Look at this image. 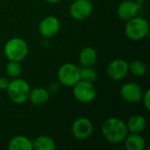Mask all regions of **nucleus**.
Instances as JSON below:
<instances>
[{
    "mask_svg": "<svg viewBox=\"0 0 150 150\" xmlns=\"http://www.w3.org/2000/svg\"><path fill=\"white\" fill-rule=\"evenodd\" d=\"M101 133L108 142L119 144L123 142L128 130L124 120L117 117H110L102 123Z\"/></svg>",
    "mask_w": 150,
    "mask_h": 150,
    "instance_id": "f257e3e1",
    "label": "nucleus"
},
{
    "mask_svg": "<svg viewBox=\"0 0 150 150\" xmlns=\"http://www.w3.org/2000/svg\"><path fill=\"white\" fill-rule=\"evenodd\" d=\"M6 93L9 99L17 105H21L28 100L31 87L23 78H12L6 88Z\"/></svg>",
    "mask_w": 150,
    "mask_h": 150,
    "instance_id": "f03ea898",
    "label": "nucleus"
},
{
    "mask_svg": "<svg viewBox=\"0 0 150 150\" xmlns=\"http://www.w3.org/2000/svg\"><path fill=\"white\" fill-rule=\"evenodd\" d=\"M27 42L20 37H12L6 41L4 47V54L9 61L22 62L28 54Z\"/></svg>",
    "mask_w": 150,
    "mask_h": 150,
    "instance_id": "7ed1b4c3",
    "label": "nucleus"
},
{
    "mask_svg": "<svg viewBox=\"0 0 150 150\" xmlns=\"http://www.w3.org/2000/svg\"><path fill=\"white\" fill-rule=\"evenodd\" d=\"M149 33V21L141 16H135L127 20L125 25V34L132 40H141Z\"/></svg>",
    "mask_w": 150,
    "mask_h": 150,
    "instance_id": "20e7f679",
    "label": "nucleus"
},
{
    "mask_svg": "<svg viewBox=\"0 0 150 150\" xmlns=\"http://www.w3.org/2000/svg\"><path fill=\"white\" fill-rule=\"evenodd\" d=\"M59 83L66 87H73L80 80L79 67L72 62L62 64L57 70Z\"/></svg>",
    "mask_w": 150,
    "mask_h": 150,
    "instance_id": "39448f33",
    "label": "nucleus"
},
{
    "mask_svg": "<svg viewBox=\"0 0 150 150\" xmlns=\"http://www.w3.org/2000/svg\"><path fill=\"white\" fill-rule=\"evenodd\" d=\"M72 88L75 98L80 103L89 104L96 98L97 91L92 83L79 80Z\"/></svg>",
    "mask_w": 150,
    "mask_h": 150,
    "instance_id": "423d86ee",
    "label": "nucleus"
},
{
    "mask_svg": "<svg viewBox=\"0 0 150 150\" xmlns=\"http://www.w3.org/2000/svg\"><path fill=\"white\" fill-rule=\"evenodd\" d=\"M93 124L91 120L86 117H79L76 119L71 126V133L74 138L83 141L91 137L93 133Z\"/></svg>",
    "mask_w": 150,
    "mask_h": 150,
    "instance_id": "0eeeda50",
    "label": "nucleus"
},
{
    "mask_svg": "<svg viewBox=\"0 0 150 150\" xmlns=\"http://www.w3.org/2000/svg\"><path fill=\"white\" fill-rule=\"evenodd\" d=\"M93 11L91 0H74L69 9V15L76 20H83L88 18Z\"/></svg>",
    "mask_w": 150,
    "mask_h": 150,
    "instance_id": "6e6552de",
    "label": "nucleus"
},
{
    "mask_svg": "<svg viewBox=\"0 0 150 150\" xmlns=\"http://www.w3.org/2000/svg\"><path fill=\"white\" fill-rule=\"evenodd\" d=\"M105 73L111 80H122L129 73L128 62L121 58L114 59L107 65L105 69Z\"/></svg>",
    "mask_w": 150,
    "mask_h": 150,
    "instance_id": "1a4fd4ad",
    "label": "nucleus"
},
{
    "mask_svg": "<svg viewBox=\"0 0 150 150\" xmlns=\"http://www.w3.org/2000/svg\"><path fill=\"white\" fill-rule=\"evenodd\" d=\"M142 87L134 82H128L124 83L120 91L121 98L129 104H135L142 100L143 95Z\"/></svg>",
    "mask_w": 150,
    "mask_h": 150,
    "instance_id": "9d476101",
    "label": "nucleus"
},
{
    "mask_svg": "<svg viewBox=\"0 0 150 150\" xmlns=\"http://www.w3.org/2000/svg\"><path fill=\"white\" fill-rule=\"evenodd\" d=\"M61 23L55 16H47L39 24L38 30L44 38H52L60 31Z\"/></svg>",
    "mask_w": 150,
    "mask_h": 150,
    "instance_id": "9b49d317",
    "label": "nucleus"
},
{
    "mask_svg": "<svg viewBox=\"0 0 150 150\" xmlns=\"http://www.w3.org/2000/svg\"><path fill=\"white\" fill-rule=\"evenodd\" d=\"M140 9V6L134 0H124L117 8V15L120 19L127 21L135 17Z\"/></svg>",
    "mask_w": 150,
    "mask_h": 150,
    "instance_id": "f8f14e48",
    "label": "nucleus"
},
{
    "mask_svg": "<svg viewBox=\"0 0 150 150\" xmlns=\"http://www.w3.org/2000/svg\"><path fill=\"white\" fill-rule=\"evenodd\" d=\"M126 149L143 150L146 149V140L141 134L128 133L123 141Z\"/></svg>",
    "mask_w": 150,
    "mask_h": 150,
    "instance_id": "ddd939ff",
    "label": "nucleus"
},
{
    "mask_svg": "<svg viewBox=\"0 0 150 150\" xmlns=\"http://www.w3.org/2000/svg\"><path fill=\"white\" fill-rule=\"evenodd\" d=\"M50 98V92L44 87H35L31 89L28 100L35 105H45Z\"/></svg>",
    "mask_w": 150,
    "mask_h": 150,
    "instance_id": "4468645a",
    "label": "nucleus"
},
{
    "mask_svg": "<svg viewBox=\"0 0 150 150\" xmlns=\"http://www.w3.org/2000/svg\"><path fill=\"white\" fill-rule=\"evenodd\" d=\"M128 133L133 134H142L147 126L146 119L141 114H133L131 115L127 121L126 122Z\"/></svg>",
    "mask_w": 150,
    "mask_h": 150,
    "instance_id": "2eb2a0df",
    "label": "nucleus"
},
{
    "mask_svg": "<svg viewBox=\"0 0 150 150\" xmlns=\"http://www.w3.org/2000/svg\"><path fill=\"white\" fill-rule=\"evenodd\" d=\"M78 60L83 67H93L98 61V53L93 47H85L80 51Z\"/></svg>",
    "mask_w": 150,
    "mask_h": 150,
    "instance_id": "dca6fc26",
    "label": "nucleus"
},
{
    "mask_svg": "<svg viewBox=\"0 0 150 150\" xmlns=\"http://www.w3.org/2000/svg\"><path fill=\"white\" fill-rule=\"evenodd\" d=\"M10 150H33L32 141L24 135H16L12 137L8 143Z\"/></svg>",
    "mask_w": 150,
    "mask_h": 150,
    "instance_id": "f3484780",
    "label": "nucleus"
},
{
    "mask_svg": "<svg viewBox=\"0 0 150 150\" xmlns=\"http://www.w3.org/2000/svg\"><path fill=\"white\" fill-rule=\"evenodd\" d=\"M33 149L35 150H55L56 144L54 141L47 135H40L32 141Z\"/></svg>",
    "mask_w": 150,
    "mask_h": 150,
    "instance_id": "a211bd4d",
    "label": "nucleus"
},
{
    "mask_svg": "<svg viewBox=\"0 0 150 150\" xmlns=\"http://www.w3.org/2000/svg\"><path fill=\"white\" fill-rule=\"evenodd\" d=\"M129 71L135 76H143L147 73V66L141 60H134L128 63Z\"/></svg>",
    "mask_w": 150,
    "mask_h": 150,
    "instance_id": "6ab92c4d",
    "label": "nucleus"
},
{
    "mask_svg": "<svg viewBox=\"0 0 150 150\" xmlns=\"http://www.w3.org/2000/svg\"><path fill=\"white\" fill-rule=\"evenodd\" d=\"M5 73L11 79L19 77L22 73V66L20 64V62L9 61L5 67Z\"/></svg>",
    "mask_w": 150,
    "mask_h": 150,
    "instance_id": "aec40b11",
    "label": "nucleus"
},
{
    "mask_svg": "<svg viewBox=\"0 0 150 150\" xmlns=\"http://www.w3.org/2000/svg\"><path fill=\"white\" fill-rule=\"evenodd\" d=\"M79 71H80V80L93 83L98 79V73L92 67L82 66L81 68H79Z\"/></svg>",
    "mask_w": 150,
    "mask_h": 150,
    "instance_id": "412c9836",
    "label": "nucleus"
},
{
    "mask_svg": "<svg viewBox=\"0 0 150 150\" xmlns=\"http://www.w3.org/2000/svg\"><path fill=\"white\" fill-rule=\"evenodd\" d=\"M143 103L144 107L147 111H150V90H147L143 92V95L142 97V100Z\"/></svg>",
    "mask_w": 150,
    "mask_h": 150,
    "instance_id": "4be33fe9",
    "label": "nucleus"
},
{
    "mask_svg": "<svg viewBox=\"0 0 150 150\" xmlns=\"http://www.w3.org/2000/svg\"><path fill=\"white\" fill-rule=\"evenodd\" d=\"M10 80L6 77H0V90L5 91L8 84H9Z\"/></svg>",
    "mask_w": 150,
    "mask_h": 150,
    "instance_id": "5701e85b",
    "label": "nucleus"
},
{
    "mask_svg": "<svg viewBox=\"0 0 150 150\" xmlns=\"http://www.w3.org/2000/svg\"><path fill=\"white\" fill-rule=\"evenodd\" d=\"M59 91V84H57L56 83H52L49 84V88H48V91L51 93H55Z\"/></svg>",
    "mask_w": 150,
    "mask_h": 150,
    "instance_id": "b1692460",
    "label": "nucleus"
},
{
    "mask_svg": "<svg viewBox=\"0 0 150 150\" xmlns=\"http://www.w3.org/2000/svg\"><path fill=\"white\" fill-rule=\"evenodd\" d=\"M139 6H140V8L142 7V5H143V4H144V0H134Z\"/></svg>",
    "mask_w": 150,
    "mask_h": 150,
    "instance_id": "393cba45",
    "label": "nucleus"
},
{
    "mask_svg": "<svg viewBox=\"0 0 150 150\" xmlns=\"http://www.w3.org/2000/svg\"><path fill=\"white\" fill-rule=\"evenodd\" d=\"M44 1H46L47 3H49V4H56V3L61 2L62 0H44Z\"/></svg>",
    "mask_w": 150,
    "mask_h": 150,
    "instance_id": "a878e982",
    "label": "nucleus"
}]
</instances>
